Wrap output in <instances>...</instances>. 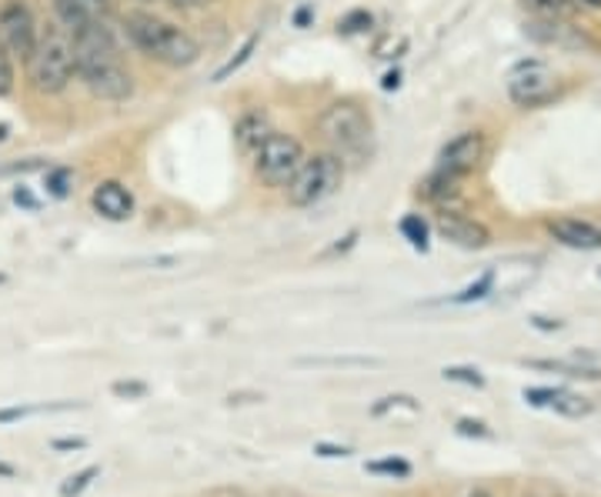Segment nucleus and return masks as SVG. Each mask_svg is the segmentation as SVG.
I'll return each mask as SVG.
<instances>
[{
	"label": "nucleus",
	"instance_id": "nucleus-37",
	"mask_svg": "<svg viewBox=\"0 0 601 497\" xmlns=\"http://www.w3.org/2000/svg\"><path fill=\"white\" fill-rule=\"evenodd\" d=\"M167 4H174L177 11H198V8L211 4V0H167Z\"/></svg>",
	"mask_w": 601,
	"mask_h": 497
},
{
	"label": "nucleus",
	"instance_id": "nucleus-14",
	"mask_svg": "<svg viewBox=\"0 0 601 497\" xmlns=\"http://www.w3.org/2000/svg\"><path fill=\"white\" fill-rule=\"evenodd\" d=\"M398 231H401V238H404L414 251L428 254V247H431V241H428L431 228H428V220H425L422 214H408V217L398 224Z\"/></svg>",
	"mask_w": 601,
	"mask_h": 497
},
{
	"label": "nucleus",
	"instance_id": "nucleus-39",
	"mask_svg": "<svg viewBox=\"0 0 601 497\" xmlns=\"http://www.w3.org/2000/svg\"><path fill=\"white\" fill-rule=\"evenodd\" d=\"M381 87H385V90H398V87H401V74H398V71H391V74H385V80H381Z\"/></svg>",
	"mask_w": 601,
	"mask_h": 497
},
{
	"label": "nucleus",
	"instance_id": "nucleus-43",
	"mask_svg": "<svg viewBox=\"0 0 601 497\" xmlns=\"http://www.w3.org/2000/svg\"><path fill=\"white\" fill-rule=\"evenodd\" d=\"M8 130H11L8 124H0V141H8Z\"/></svg>",
	"mask_w": 601,
	"mask_h": 497
},
{
	"label": "nucleus",
	"instance_id": "nucleus-5",
	"mask_svg": "<svg viewBox=\"0 0 601 497\" xmlns=\"http://www.w3.org/2000/svg\"><path fill=\"white\" fill-rule=\"evenodd\" d=\"M321 133L331 141L338 157H361L372 144V117L358 104H331L321 117Z\"/></svg>",
	"mask_w": 601,
	"mask_h": 497
},
{
	"label": "nucleus",
	"instance_id": "nucleus-15",
	"mask_svg": "<svg viewBox=\"0 0 601 497\" xmlns=\"http://www.w3.org/2000/svg\"><path fill=\"white\" fill-rule=\"evenodd\" d=\"M258 43H261V37H258V34H251V37H248V40L241 43V48H238V54L230 58V61H224V64H221V67L214 71V77H211V80H214V84H224V80H227L230 74H235V71H241V67H245V64H248V61L254 58Z\"/></svg>",
	"mask_w": 601,
	"mask_h": 497
},
{
	"label": "nucleus",
	"instance_id": "nucleus-35",
	"mask_svg": "<svg viewBox=\"0 0 601 497\" xmlns=\"http://www.w3.org/2000/svg\"><path fill=\"white\" fill-rule=\"evenodd\" d=\"M14 204H21V207H27V211H37V197H34L27 188H17V191H14Z\"/></svg>",
	"mask_w": 601,
	"mask_h": 497
},
{
	"label": "nucleus",
	"instance_id": "nucleus-33",
	"mask_svg": "<svg viewBox=\"0 0 601 497\" xmlns=\"http://www.w3.org/2000/svg\"><path fill=\"white\" fill-rule=\"evenodd\" d=\"M48 161H40V157H27L21 164H11V167H0V174H27V170H40Z\"/></svg>",
	"mask_w": 601,
	"mask_h": 497
},
{
	"label": "nucleus",
	"instance_id": "nucleus-27",
	"mask_svg": "<svg viewBox=\"0 0 601 497\" xmlns=\"http://www.w3.org/2000/svg\"><path fill=\"white\" fill-rule=\"evenodd\" d=\"M372 27V14L367 11H351L338 21V34H361Z\"/></svg>",
	"mask_w": 601,
	"mask_h": 497
},
{
	"label": "nucleus",
	"instance_id": "nucleus-25",
	"mask_svg": "<svg viewBox=\"0 0 601 497\" xmlns=\"http://www.w3.org/2000/svg\"><path fill=\"white\" fill-rule=\"evenodd\" d=\"M14 90V61H11V51L4 48V40H0V98H8Z\"/></svg>",
	"mask_w": 601,
	"mask_h": 497
},
{
	"label": "nucleus",
	"instance_id": "nucleus-3",
	"mask_svg": "<svg viewBox=\"0 0 601 497\" xmlns=\"http://www.w3.org/2000/svg\"><path fill=\"white\" fill-rule=\"evenodd\" d=\"M30 84L40 94H61V90L74 80V40L71 34L54 21L43 30H37L34 54L27 58Z\"/></svg>",
	"mask_w": 601,
	"mask_h": 497
},
{
	"label": "nucleus",
	"instance_id": "nucleus-24",
	"mask_svg": "<svg viewBox=\"0 0 601 497\" xmlns=\"http://www.w3.org/2000/svg\"><path fill=\"white\" fill-rule=\"evenodd\" d=\"M441 378L445 381H454V384H468V387H485V374L478 368H458V365H451V368L441 371Z\"/></svg>",
	"mask_w": 601,
	"mask_h": 497
},
{
	"label": "nucleus",
	"instance_id": "nucleus-21",
	"mask_svg": "<svg viewBox=\"0 0 601 497\" xmlns=\"http://www.w3.org/2000/svg\"><path fill=\"white\" fill-rule=\"evenodd\" d=\"M98 474H101V468H95V464L84 468V471H77L74 477H67V481L61 484V497H80L90 484H95Z\"/></svg>",
	"mask_w": 601,
	"mask_h": 497
},
{
	"label": "nucleus",
	"instance_id": "nucleus-26",
	"mask_svg": "<svg viewBox=\"0 0 601 497\" xmlns=\"http://www.w3.org/2000/svg\"><path fill=\"white\" fill-rule=\"evenodd\" d=\"M559 397H562V387H528L525 391V400L531 404V408H551Z\"/></svg>",
	"mask_w": 601,
	"mask_h": 497
},
{
	"label": "nucleus",
	"instance_id": "nucleus-17",
	"mask_svg": "<svg viewBox=\"0 0 601 497\" xmlns=\"http://www.w3.org/2000/svg\"><path fill=\"white\" fill-rule=\"evenodd\" d=\"M364 471L367 474H378V477H391V481H408L414 468L404 458H395L391 455V458H381V461H367Z\"/></svg>",
	"mask_w": 601,
	"mask_h": 497
},
{
	"label": "nucleus",
	"instance_id": "nucleus-9",
	"mask_svg": "<svg viewBox=\"0 0 601 497\" xmlns=\"http://www.w3.org/2000/svg\"><path fill=\"white\" fill-rule=\"evenodd\" d=\"M481 157H485V133L481 130H465L441 148L438 170L451 174V177H468L478 167Z\"/></svg>",
	"mask_w": 601,
	"mask_h": 497
},
{
	"label": "nucleus",
	"instance_id": "nucleus-40",
	"mask_svg": "<svg viewBox=\"0 0 601 497\" xmlns=\"http://www.w3.org/2000/svg\"><path fill=\"white\" fill-rule=\"evenodd\" d=\"M308 21H311V8H301V11L295 14V24H298V27H308Z\"/></svg>",
	"mask_w": 601,
	"mask_h": 497
},
{
	"label": "nucleus",
	"instance_id": "nucleus-19",
	"mask_svg": "<svg viewBox=\"0 0 601 497\" xmlns=\"http://www.w3.org/2000/svg\"><path fill=\"white\" fill-rule=\"evenodd\" d=\"M494 291V270H485V275L475 281V284H468L461 294H454L451 297V304H472V301H485L488 294Z\"/></svg>",
	"mask_w": 601,
	"mask_h": 497
},
{
	"label": "nucleus",
	"instance_id": "nucleus-6",
	"mask_svg": "<svg viewBox=\"0 0 601 497\" xmlns=\"http://www.w3.org/2000/svg\"><path fill=\"white\" fill-rule=\"evenodd\" d=\"M304 148L298 138H291V133H281V130H271L264 144L254 151V170L258 177L264 180V184L271 188H288L291 177L298 174V167L304 164Z\"/></svg>",
	"mask_w": 601,
	"mask_h": 497
},
{
	"label": "nucleus",
	"instance_id": "nucleus-23",
	"mask_svg": "<svg viewBox=\"0 0 601 497\" xmlns=\"http://www.w3.org/2000/svg\"><path fill=\"white\" fill-rule=\"evenodd\" d=\"M528 368L535 371H559L568 378H598L594 371H585L581 365H568V360H528Z\"/></svg>",
	"mask_w": 601,
	"mask_h": 497
},
{
	"label": "nucleus",
	"instance_id": "nucleus-16",
	"mask_svg": "<svg viewBox=\"0 0 601 497\" xmlns=\"http://www.w3.org/2000/svg\"><path fill=\"white\" fill-rule=\"evenodd\" d=\"M301 368H378V357H301Z\"/></svg>",
	"mask_w": 601,
	"mask_h": 497
},
{
	"label": "nucleus",
	"instance_id": "nucleus-2",
	"mask_svg": "<svg viewBox=\"0 0 601 497\" xmlns=\"http://www.w3.org/2000/svg\"><path fill=\"white\" fill-rule=\"evenodd\" d=\"M124 34L130 37L137 51H145L151 61L164 67H191L201 58V43L188 30H180L171 21L154 14H141V11L124 14Z\"/></svg>",
	"mask_w": 601,
	"mask_h": 497
},
{
	"label": "nucleus",
	"instance_id": "nucleus-18",
	"mask_svg": "<svg viewBox=\"0 0 601 497\" xmlns=\"http://www.w3.org/2000/svg\"><path fill=\"white\" fill-rule=\"evenodd\" d=\"M458 180L461 177H451V174H441V170H435L431 177H428V184H425V197H431V201H448V197H454L458 194Z\"/></svg>",
	"mask_w": 601,
	"mask_h": 497
},
{
	"label": "nucleus",
	"instance_id": "nucleus-22",
	"mask_svg": "<svg viewBox=\"0 0 601 497\" xmlns=\"http://www.w3.org/2000/svg\"><path fill=\"white\" fill-rule=\"evenodd\" d=\"M71 180H74V174L67 170V167H51L48 170V177H43V188H48V194L51 197H67L71 194Z\"/></svg>",
	"mask_w": 601,
	"mask_h": 497
},
{
	"label": "nucleus",
	"instance_id": "nucleus-13",
	"mask_svg": "<svg viewBox=\"0 0 601 497\" xmlns=\"http://www.w3.org/2000/svg\"><path fill=\"white\" fill-rule=\"evenodd\" d=\"M267 133H271V124H267V117H264L261 111H248V114L235 124V141H238V148H241L245 154H254V151L264 144Z\"/></svg>",
	"mask_w": 601,
	"mask_h": 497
},
{
	"label": "nucleus",
	"instance_id": "nucleus-8",
	"mask_svg": "<svg viewBox=\"0 0 601 497\" xmlns=\"http://www.w3.org/2000/svg\"><path fill=\"white\" fill-rule=\"evenodd\" d=\"M0 40H4L11 58H21L27 64V58L34 54V43H37V24L24 0L0 4Z\"/></svg>",
	"mask_w": 601,
	"mask_h": 497
},
{
	"label": "nucleus",
	"instance_id": "nucleus-41",
	"mask_svg": "<svg viewBox=\"0 0 601 497\" xmlns=\"http://www.w3.org/2000/svg\"><path fill=\"white\" fill-rule=\"evenodd\" d=\"M468 497H491V490L488 487H475V490H468Z\"/></svg>",
	"mask_w": 601,
	"mask_h": 497
},
{
	"label": "nucleus",
	"instance_id": "nucleus-10",
	"mask_svg": "<svg viewBox=\"0 0 601 497\" xmlns=\"http://www.w3.org/2000/svg\"><path fill=\"white\" fill-rule=\"evenodd\" d=\"M435 231H438L448 244H454V247H461V251H481V247L491 244V231L485 228L481 220H472V217L454 214V211H441V214H438Z\"/></svg>",
	"mask_w": 601,
	"mask_h": 497
},
{
	"label": "nucleus",
	"instance_id": "nucleus-4",
	"mask_svg": "<svg viewBox=\"0 0 601 497\" xmlns=\"http://www.w3.org/2000/svg\"><path fill=\"white\" fill-rule=\"evenodd\" d=\"M341 184H345V161L338 154H314L304 157V164L298 167L285 191L295 207H314L338 194Z\"/></svg>",
	"mask_w": 601,
	"mask_h": 497
},
{
	"label": "nucleus",
	"instance_id": "nucleus-42",
	"mask_svg": "<svg viewBox=\"0 0 601 497\" xmlns=\"http://www.w3.org/2000/svg\"><path fill=\"white\" fill-rule=\"evenodd\" d=\"M585 8H594V11H601V0H581Z\"/></svg>",
	"mask_w": 601,
	"mask_h": 497
},
{
	"label": "nucleus",
	"instance_id": "nucleus-32",
	"mask_svg": "<svg viewBox=\"0 0 601 497\" xmlns=\"http://www.w3.org/2000/svg\"><path fill=\"white\" fill-rule=\"evenodd\" d=\"M114 394L117 397H145L148 394V384H141V381H117L114 384Z\"/></svg>",
	"mask_w": 601,
	"mask_h": 497
},
{
	"label": "nucleus",
	"instance_id": "nucleus-36",
	"mask_svg": "<svg viewBox=\"0 0 601 497\" xmlns=\"http://www.w3.org/2000/svg\"><path fill=\"white\" fill-rule=\"evenodd\" d=\"M531 328H535V331H559V328H562V321H551V318H541V314H535V318H531Z\"/></svg>",
	"mask_w": 601,
	"mask_h": 497
},
{
	"label": "nucleus",
	"instance_id": "nucleus-1",
	"mask_svg": "<svg viewBox=\"0 0 601 497\" xmlns=\"http://www.w3.org/2000/svg\"><path fill=\"white\" fill-rule=\"evenodd\" d=\"M71 40H74V71L90 94L101 101H127L134 94V77L121 64L114 37L104 21L74 30Z\"/></svg>",
	"mask_w": 601,
	"mask_h": 497
},
{
	"label": "nucleus",
	"instance_id": "nucleus-38",
	"mask_svg": "<svg viewBox=\"0 0 601 497\" xmlns=\"http://www.w3.org/2000/svg\"><path fill=\"white\" fill-rule=\"evenodd\" d=\"M51 447H54V450H80L84 441H80V437H67V441H54Z\"/></svg>",
	"mask_w": 601,
	"mask_h": 497
},
{
	"label": "nucleus",
	"instance_id": "nucleus-11",
	"mask_svg": "<svg viewBox=\"0 0 601 497\" xmlns=\"http://www.w3.org/2000/svg\"><path fill=\"white\" fill-rule=\"evenodd\" d=\"M544 231L572 251H601V228H594V224H588V220L559 217V220H548Z\"/></svg>",
	"mask_w": 601,
	"mask_h": 497
},
{
	"label": "nucleus",
	"instance_id": "nucleus-34",
	"mask_svg": "<svg viewBox=\"0 0 601 497\" xmlns=\"http://www.w3.org/2000/svg\"><path fill=\"white\" fill-rule=\"evenodd\" d=\"M314 455H321V458H348L351 450L338 447V444H314Z\"/></svg>",
	"mask_w": 601,
	"mask_h": 497
},
{
	"label": "nucleus",
	"instance_id": "nucleus-30",
	"mask_svg": "<svg viewBox=\"0 0 601 497\" xmlns=\"http://www.w3.org/2000/svg\"><path fill=\"white\" fill-rule=\"evenodd\" d=\"M458 434H465V437H481V441L491 437V431H488L481 421H472V418H461V421H458Z\"/></svg>",
	"mask_w": 601,
	"mask_h": 497
},
{
	"label": "nucleus",
	"instance_id": "nucleus-29",
	"mask_svg": "<svg viewBox=\"0 0 601 497\" xmlns=\"http://www.w3.org/2000/svg\"><path fill=\"white\" fill-rule=\"evenodd\" d=\"M71 4L90 17H98V21H108V14H111V0H71Z\"/></svg>",
	"mask_w": 601,
	"mask_h": 497
},
{
	"label": "nucleus",
	"instance_id": "nucleus-20",
	"mask_svg": "<svg viewBox=\"0 0 601 497\" xmlns=\"http://www.w3.org/2000/svg\"><path fill=\"white\" fill-rule=\"evenodd\" d=\"M71 408H80V404H37V408H4L0 411V424H11V421H21V418H30V415H43V411H71Z\"/></svg>",
	"mask_w": 601,
	"mask_h": 497
},
{
	"label": "nucleus",
	"instance_id": "nucleus-31",
	"mask_svg": "<svg viewBox=\"0 0 601 497\" xmlns=\"http://www.w3.org/2000/svg\"><path fill=\"white\" fill-rule=\"evenodd\" d=\"M398 404H404L408 411H418V400H411V397H385L381 404H375V415H385V411H391V408H398Z\"/></svg>",
	"mask_w": 601,
	"mask_h": 497
},
{
	"label": "nucleus",
	"instance_id": "nucleus-12",
	"mask_svg": "<svg viewBox=\"0 0 601 497\" xmlns=\"http://www.w3.org/2000/svg\"><path fill=\"white\" fill-rule=\"evenodd\" d=\"M90 204L108 220H127L134 214V197L121 180H101L95 194H90Z\"/></svg>",
	"mask_w": 601,
	"mask_h": 497
},
{
	"label": "nucleus",
	"instance_id": "nucleus-7",
	"mask_svg": "<svg viewBox=\"0 0 601 497\" xmlns=\"http://www.w3.org/2000/svg\"><path fill=\"white\" fill-rule=\"evenodd\" d=\"M508 98L518 107H541L559 98V84H554L551 71L541 61H525L508 77Z\"/></svg>",
	"mask_w": 601,
	"mask_h": 497
},
{
	"label": "nucleus",
	"instance_id": "nucleus-28",
	"mask_svg": "<svg viewBox=\"0 0 601 497\" xmlns=\"http://www.w3.org/2000/svg\"><path fill=\"white\" fill-rule=\"evenodd\" d=\"M522 4H525L531 14H538V17H554L559 11H565L568 0H522Z\"/></svg>",
	"mask_w": 601,
	"mask_h": 497
}]
</instances>
